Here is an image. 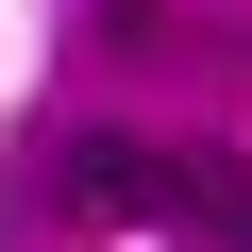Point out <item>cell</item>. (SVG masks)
Segmentation results:
<instances>
[{
    "instance_id": "obj_2",
    "label": "cell",
    "mask_w": 252,
    "mask_h": 252,
    "mask_svg": "<svg viewBox=\"0 0 252 252\" xmlns=\"http://www.w3.org/2000/svg\"><path fill=\"white\" fill-rule=\"evenodd\" d=\"M168 219H202L219 252H252V168L235 152H168Z\"/></svg>"
},
{
    "instance_id": "obj_1",
    "label": "cell",
    "mask_w": 252,
    "mask_h": 252,
    "mask_svg": "<svg viewBox=\"0 0 252 252\" xmlns=\"http://www.w3.org/2000/svg\"><path fill=\"white\" fill-rule=\"evenodd\" d=\"M51 219H84V235L168 219V152H152V135H67V152H51Z\"/></svg>"
}]
</instances>
